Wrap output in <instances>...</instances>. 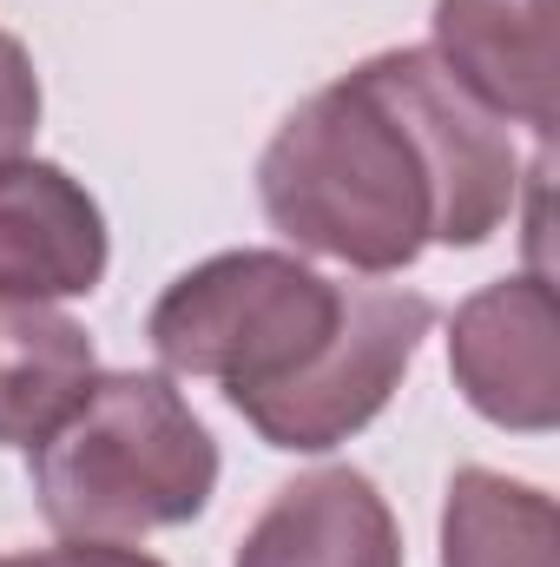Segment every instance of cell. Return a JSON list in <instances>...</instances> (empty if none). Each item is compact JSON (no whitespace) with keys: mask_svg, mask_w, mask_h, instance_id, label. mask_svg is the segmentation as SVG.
<instances>
[{"mask_svg":"<svg viewBox=\"0 0 560 567\" xmlns=\"http://www.w3.org/2000/svg\"><path fill=\"white\" fill-rule=\"evenodd\" d=\"M435 60L501 120H560V0H435Z\"/></svg>","mask_w":560,"mask_h":567,"instance_id":"52a82bcc","label":"cell"},{"mask_svg":"<svg viewBox=\"0 0 560 567\" xmlns=\"http://www.w3.org/2000/svg\"><path fill=\"white\" fill-rule=\"evenodd\" d=\"M370 80L390 93V106L409 120L428 178H435V245H481L508 225L521 198V158L508 140V120L481 106L435 47H396L363 60Z\"/></svg>","mask_w":560,"mask_h":567,"instance_id":"5b68a950","label":"cell"},{"mask_svg":"<svg viewBox=\"0 0 560 567\" xmlns=\"http://www.w3.org/2000/svg\"><path fill=\"white\" fill-rule=\"evenodd\" d=\"M462 396L501 429L560 423V317L548 278H501L475 290L448 330Z\"/></svg>","mask_w":560,"mask_h":567,"instance_id":"8992f818","label":"cell"},{"mask_svg":"<svg viewBox=\"0 0 560 567\" xmlns=\"http://www.w3.org/2000/svg\"><path fill=\"white\" fill-rule=\"evenodd\" d=\"M106 278V218L80 178L46 158L0 172V290L80 297Z\"/></svg>","mask_w":560,"mask_h":567,"instance_id":"ba28073f","label":"cell"},{"mask_svg":"<svg viewBox=\"0 0 560 567\" xmlns=\"http://www.w3.org/2000/svg\"><path fill=\"white\" fill-rule=\"evenodd\" d=\"M40 133V73L13 33H0V172L27 158Z\"/></svg>","mask_w":560,"mask_h":567,"instance_id":"7c38bea8","label":"cell"},{"mask_svg":"<svg viewBox=\"0 0 560 567\" xmlns=\"http://www.w3.org/2000/svg\"><path fill=\"white\" fill-rule=\"evenodd\" d=\"M100 363L86 330L53 310L46 297H7L0 290V442L7 449H40L66 423Z\"/></svg>","mask_w":560,"mask_h":567,"instance_id":"30bf717a","label":"cell"},{"mask_svg":"<svg viewBox=\"0 0 560 567\" xmlns=\"http://www.w3.org/2000/svg\"><path fill=\"white\" fill-rule=\"evenodd\" d=\"M343 284L283 251H225L152 303V350L178 377H218L225 396H258L297 377L336 330Z\"/></svg>","mask_w":560,"mask_h":567,"instance_id":"3957f363","label":"cell"},{"mask_svg":"<svg viewBox=\"0 0 560 567\" xmlns=\"http://www.w3.org/2000/svg\"><path fill=\"white\" fill-rule=\"evenodd\" d=\"M428 323H435V303L422 290L343 284V310H336L330 343L297 377H283L278 390L238 396L231 410L271 449H303V455L336 449L396 396V383L409 377Z\"/></svg>","mask_w":560,"mask_h":567,"instance_id":"277c9868","label":"cell"},{"mask_svg":"<svg viewBox=\"0 0 560 567\" xmlns=\"http://www.w3.org/2000/svg\"><path fill=\"white\" fill-rule=\"evenodd\" d=\"M258 198L283 238L356 271H403L435 238V178L370 66L310 93L258 158Z\"/></svg>","mask_w":560,"mask_h":567,"instance_id":"6da1fadb","label":"cell"},{"mask_svg":"<svg viewBox=\"0 0 560 567\" xmlns=\"http://www.w3.org/2000/svg\"><path fill=\"white\" fill-rule=\"evenodd\" d=\"M7 567H165L139 548H113V542H66V548H40V555H13Z\"/></svg>","mask_w":560,"mask_h":567,"instance_id":"4fadbf2b","label":"cell"},{"mask_svg":"<svg viewBox=\"0 0 560 567\" xmlns=\"http://www.w3.org/2000/svg\"><path fill=\"white\" fill-rule=\"evenodd\" d=\"M442 567H560L554 502L495 468H462L442 508Z\"/></svg>","mask_w":560,"mask_h":567,"instance_id":"8fae6325","label":"cell"},{"mask_svg":"<svg viewBox=\"0 0 560 567\" xmlns=\"http://www.w3.org/2000/svg\"><path fill=\"white\" fill-rule=\"evenodd\" d=\"M218 488V442L145 370L93 377L86 403L33 449L40 515L73 542H139L191 522Z\"/></svg>","mask_w":560,"mask_h":567,"instance_id":"7a4b0ae2","label":"cell"},{"mask_svg":"<svg viewBox=\"0 0 560 567\" xmlns=\"http://www.w3.org/2000/svg\"><path fill=\"white\" fill-rule=\"evenodd\" d=\"M0 567H7V561H0Z\"/></svg>","mask_w":560,"mask_h":567,"instance_id":"5bb4252c","label":"cell"},{"mask_svg":"<svg viewBox=\"0 0 560 567\" xmlns=\"http://www.w3.org/2000/svg\"><path fill=\"white\" fill-rule=\"evenodd\" d=\"M238 567H403V535L370 475L310 468L251 522Z\"/></svg>","mask_w":560,"mask_h":567,"instance_id":"9c48e42d","label":"cell"}]
</instances>
